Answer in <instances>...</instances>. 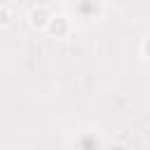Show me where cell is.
<instances>
[{
	"label": "cell",
	"instance_id": "obj_2",
	"mask_svg": "<svg viewBox=\"0 0 150 150\" xmlns=\"http://www.w3.org/2000/svg\"><path fill=\"white\" fill-rule=\"evenodd\" d=\"M70 150H105V138L98 129L87 127L75 131V136L70 138Z\"/></svg>",
	"mask_w": 150,
	"mask_h": 150
},
{
	"label": "cell",
	"instance_id": "obj_3",
	"mask_svg": "<svg viewBox=\"0 0 150 150\" xmlns=\"http://www.w3.org/2000/svg\"><path fill=\"white\" fill-rule=\"evenodd\" d=\"M42 33H47L49 38H68L70 33H73V21L66 16V14H59V12H54L52 14V19H49V23L45 26V30Z\"/></svg>",
	"mask_w": 150,
	"mask_h": 150
},
{
	"label": "cell",
	"instance_id": "obj_5",
	"mask_svg": "<svg viewBox=\"0 0 150 150\" xmlns=\"http://www.w3.org/2000/svg\"><path fill=\"white\" fill-rule=\"evenodd\" d=\"M16 21V5L14 2H0V28H7Z\"/></svg>",
	"mask_w": 150,
	"mask_h": 150
},
{
	"label": "cell",
	"instance_id": "obj_4",
	"mask_svg": "<svg viewBox=\"0 0 150 150\" xmlns=\"http://www.w3.org/2000/svg\"><path fill=\"white\" fill-rule=\"evenodd\" d=\"M52 14H54V7H52V5H33V7L28 9V21H30L33 28L45 30V26L49 23Z\"/></svg>",
	"mask_w": 150,
	"mask_h": 150
},
{
	"label": "cell",
	"instance_id": "obj_1",
	"mask_svg": "<svg viewBox=\"0 0 150 150\" xmlns=\"http://www.w3.org/2000/svg\"><path fill=\"white\" fill-rule=\"evenodd\" d=\"M105 2H98V0H77V2H68L66 5V16L73 21H80V23H94L98 19H103L105 14Z\"/></svg>",
	"mask_w": 150,
	"mask_h": 150
}]
</instances>
